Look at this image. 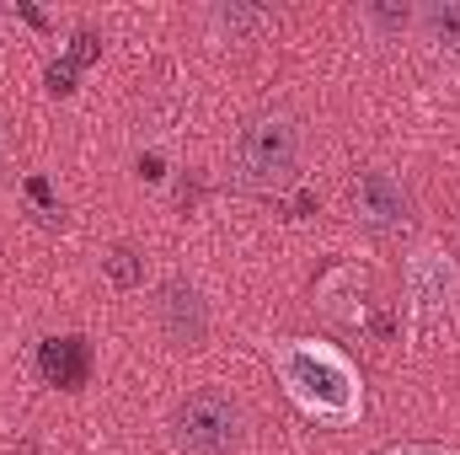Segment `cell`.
Listing matches in <instances>:
<instances>
[{
    "instance_id": "5b68a950",
    "label": "cell",
    "mask_w": 460,
    "mask_h": 455,
    "mask_svg": "<svg viewBox=\"0 0 460 455\" xmlns=\"http://www.w3.org/2000/svg\"><path fill=\"white\" fill-rule=\"evenodd\" d=\"M353 215L369 230H391L407 220V188L391 172H364L353 183Z\"/></svg>"
},
{
    "instance_id": "9c48e42d",
    "label": "cell",
    "mask_w": 460,
    "mask_h": 455,
    "mask_svg": "<svg viewBox=\"0 0 460 455\" xmlns=\"http://www.w3.org/2000/svg\"><path fill=\"white\" fill-rule=\"evenodd\" d=\"M209 22H215L226 38H246V32H257L268 16H262L257 5H235V0H230V5H215V11H209Z\"/></svg>"
},
{
    "instance_id": "8fae6325",
    "label": "cell",
    "mask_w": 460,
    "mask_h": 455,
    "mask_svg": "<svg viewBox=\"0 0 460 455\" xmlns=\"http://www.w3.org/2000/svg\"><path fill=\"white\" fill-rule=\"evenodd\" d=\"M108 279L123 284V290H134V284L145 279V268H139V257H134L128 246H113V252H108Z\"/></svg>"
},
{
    "instance_id": "6da1fadb",
    "label": "cell",
    "mask_w": 460,
    "mask_h": 455,
    "mask_svg": "<svg viewBox=\"0 0 460 455\" xmlns=\"http://www.w3.org/2000/svg\"><path fill=\"white\" fill-rule=\"evenodd\" d=\"M273 370H279L284 391L305 413H316L327 424H353L358 407H364L353 364L338 348H327V343H279L273 348Z\"/></svg>"
},
{
    "instance_id": "8992f818",
    "label": "cell",
    "mask_w": 460,
    "mask_h": 455,
    "mask_svg": "<svg viewBox=\"0 0 460 455\" xmlns=\"http://www.w3.org/2000/svg\"><path fill=\"white\" fill-rule=\"evenodd\" d=\"M161 327H166V338L172 343L199 348L204 333H209V306H204V295H199L193 284L172 279V284L161 290Z\"/></svg>"
},
{
    "instance_id": "52a82bcc",
    "label": "cell",
    "mask_w": 460,
    "mask_h": 455,
    "mask_svg": "<svg viewBox=\"0 0 460 455\" xmlns=\"http://www.w3.org/2000/svg\"><path fill=\"white\" fill-rule=\"evenodd\" d=\"M38 364H43V375H49L54 386L75 391V386L86 380V370H92V348H86V338H49L43 353H38Z\"/></svg>"
},
{
    "instance_id": "277c9868",
    "label": "cell",
    "mask_w": 460,
    "mask_h": 455,
    "mask_svg": "<svg viewBox=\"0 0 460 455\" xmlns=\"http://www.w3.org/2000/svg\"><path fill=\"white\" fill-rule=\"evenodd\" d=\"M456 290H460V273H456V263H450L439 246H423V252L407 263V295H412L418 317H439V311H450Z\"/></svg>"
},
{
    "instance_id": "30bf717a",
    "label": "cell",
    "mask_w": 460,
    "mask_h": 455,
    "mask_svg": "<svg viewBox=\"0 0 460 455\" xmlns=\"http://www.w3.org/2000/svg\"><path fill=\"white\" fill-rule=\"evenodd\" d=\"M358 22H369L375 32H407V27H412V11H407V5H380V0H369V5L358 11Z\"/></svg>"
},
{
    "instance_id": "3957f363",
    "label": "cell",
    "mask_w": 460,
    "mask_h": 455,
    "mask_svg": "<svg viewBox=\"0 0 460 455\" xmlns=\"http://www.w3.org/2000/svg\"><path fill=\"white\" fill-rule=\"evenodd\" d=\"M241 166L257 188H279L300 166V123L284 113H262L241 129Z\"/></svg>"
},
{
    "instance_id": "ba28073f",
    "label": "cell",
    "mask_w": 460,
    "mask_h": 455,
    "mask_svg": "<svg viewBox=\"0 0 460 455\" xmlns=\"http://www.w3.org/2000/svg\"><path fill=\"white\" fill-rule=\"evenodd\" d=\"M418 27H423V38H429L434 49L460 54V0H439V5H429V11H418Z\"/></svg>"
},
{
    "instance_id": "5bb4252c",
    "label": "cell",
    "mask_w": 460,
    "mask_h": 455,
    "mask_svg": "<svg viewBox=\"0 0 460 455\" xmlns=\"http://www.w3.org/2000/svg\"><path fill=\"white\" fill-rule=\"evenodd\" d=\"M0 22H5V11H0Z\"/></svg>"
},
{
    "instance_id": "7c38bea8",
    "label": "cell",
    "mask_w": 460,
    "mask_h": 455,
    "mask_svg": "<svg viewBox=\"0 0 460 455\" xmlns=\"http://www.w3.org/2000/svg\"><path fill=\"white\" fill-rule=\"evenodd\" d=\"M92 54H97V38H92V32H81V38H75V54H70V65H86Z\"/></svg>"
},
{
    "instance_id": "4fadbf2b",
    "label": "cell",
    "mask_w": 460,
    "mask_h": 455,
    "mask_svg": "<svg viewBox=\"0 0 460 455\" xmlns=\"http://www.w3.org/2000/svg\"><path fill=\"white\" fill-rule=\"evenodd\" d=\"M70 76H75V65H54V70H49V86H54V92H70Z\"/></svg>"
},
{
    "instance_id": "7a4b0ae2",
    "label": "cell",
    "mask_w": 460,
    "mask_h": 455,
    "mask_svg": "<svg viewBox=\"0 0 460 455\" xmlns=\"http://www.w3.org/2000/svg\"><path fill=\"white\" fill-rule=\"evenodd\" d=\"M172 440L188 455H230L241 445V407L226 391H199L172 413Z\"/></svg>"
}]
</instances>
